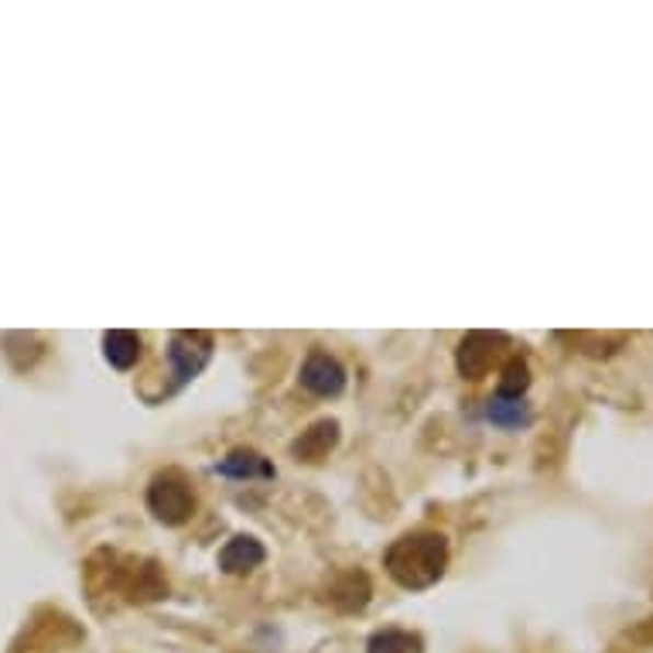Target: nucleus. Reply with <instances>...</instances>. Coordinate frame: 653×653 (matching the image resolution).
<instances>
[{
    "label": "nucleus",
    "instance_id": "f8f14e48",
    "mask_svg": "<svg viewBox=\"0 0 653 653\" xmlns=\"http://www.w3.org/2000/svg\"><path fill=\"white\" fill-rule=\"evenodd\" d=\"M530 387V366L524 356H514L506 366H503V380L496 387V393H506V397H524Z\"/></svg>",
    "mask_w": 653,
    "mask_h": 653
},
{
    "label": "nucleus",
    "instance_id": "ddd939ff",
    "mask_svg": "<svg viewBox=\"0 0 653 653\" xmlns=\"http://www.w3.org/2000/svg\"><path fill=\"white\" fill-rule=\"evenodd\" d=\"M346 582H350V585H356V582H359L356 599H350V606H346V612H356V609H363V606H366V599H370V582H366V575H356V572H350V575H346ZM343 595H353V588H350V592H343ZM343 595L332 592L329 599H332V603H339V599H343Z\"/></svg>",
    "mask_w": 653,
    "mask_h": 653
},
{
    "label": "nucleus",
    "instance_id": "7ed1b4c3",
    "mask_svg": "<svg viewBox=\"0 0 653 653\" xmlns=\"http://www.w3.org/2000/svg\"><path fill=\"white\" fill-rule=\"evenodd\" d=\"M213 359V335L209 332H175L168 339V370H172V390H182Z\"/></svg>",
    "mask_w": 653,
    "mask_h": 653
},
{
    "label": "nucleus",
    "instance_id": "f257e3e1",
    "mask_svg": "<svg viewBox=\"0 0 653 653\" xmlns=\"http://www.w3.org/2000/svg\"><path fill=\"white\" fill-rule=\"evenodd\" d=\"M383 568L401 588H432L448 568V537L438 530H414L397 537L383 554Z\"/></svg>",
    "mask_w": 653,
    "mask_h": 653
},
{
    "label": "nucleus",
    "instance_id": "f03ea898",
    "mask_svg": "<svg viewBox=\"0 0 653 653\" xmlns=\"http://www.w3.org/2000/svg\"><path fill=\"white\" fill-rule=\"evenodd\" d=\"M148 509L154 514V520H161L164 527H182L192 520L195 514V493H192V482L175 472V469H164L148 482Z\"/></svg>",
    "mask_w": 653,
    "mask_h": 653
},
{
    "label": "nucleus",
    "instance_id": "6e6552de",
    "mask_svg": "<svg viewBox=\"0 0 653 653\" xmlns=\"http://www.w3.org/2000/svg\"><path fill=\"white\" fill-rule=\"evenodd\" d=\"M339 445V421H316L308 432H301V438L291 442V456L301 462H322L329 451Z\"/></svg>",
    "mask_w": 653,
    "mask_h": 653
},
{
    "label": "nucleus",
    "instance_id": "20e7f679",
    "mask_svg": "<svg viewBox=\"0 0 653 653\" xmlns=\"http://www.w3.org/2000/svg\"><path fill=\"white\" fill-rule=\"evenodd\" d=\"M506 346H509V339L503 332H469L459 343V356H456L459 374L466 380H482Z\"/></svg>",
    "mask_w": 653,
    "mask_h": 653
},
{
    "label": "nucleus",
    "instance_id": "9d476101",
    "mask_svg": "<svg viewBox=\"0 0 653 653\" xmlns=\"http://www.w3.org/2000/svg\"><path fill=\"white\" fill-rule=\"evenodd\" d=\"M486 417H490V424H496V428L514 432V428H524V424H530V404L524 401V397L493 393L490 401H486Z\"/></svg>",
    "mask_w": 653,
    "mask_h": 653
},
{
    "label": "nucleus",
    "instance_id": "39448f33",
    "mask_svg": "<svg viewBox=\"0 0 653 653\" xmlns=\"http://www.w3.org/2000/svg\"><path fill=\"white\" fill-rule=\"evenodd\" d=\"M298 380L316 397H339L346 390V366L325 350H311L298 370Z\"/></svg>",
    "mask_w": 653,
    "mask_h": 653
},
{
    "label": "nucleus",
    "instance_id": "423d86ee",
    "mask_svg": "<svg viewBox=\"0 0 653 653\" xmlns=\"http://www.w3.org/2000/svg\"><path fill=\"white\" fill-rule=\"evenodd\" d=\"M267 558L264 545L257 541V537H250V534H237L230 537V541L222 545V551L216 554V564L222 568L226 575H250L253 568H261Z\"/></svg>",
    "mask_w": 653,
    "mask_h": 653
},
{
    "label": "nucleus",
    "instance_id": "1a4fd4ad",
    "mask_svg": "<svg viewBox=\"0 0 653 653\" xmlns=\"http://www.w3.org/2000/svg\"><path fill=\"white\" fill-rule=\"evenodd\" d=\"M140 346H145V339L137 332H127V329H113L103 335V356L113 370H130L140 359Z\"/></svg>",
    "mask_w": 653,
    "mask_h": 653
},
{
    "label": "nucleus",
    "instance_id": "0eeeda50",
    "mask_svg": "<svg viewBox=\"0 0 653 653\" xmlns=\"http://www.w3.org/2000/svg\"><path fill=\"white\" fill-rule=\"evenodd\" d=\"M216 472L237 482H257V479H274L277 469L271 466V459H264L261 451L253 448H233L216 462Z\"/></svg>",
    "mask_w": 653,
    "mask_h": 653
},
{
    "label": "nucleus",
    "instance_id": "9b49d317",
    "mask_svg": "<svg viewBox=\"0 0 653 653\" xmlns=\"http://www.w3.org/2000/svg\"><path fill=\"white\" fill-rule=\"evenodd\" d=\"M366 653H421V637L401 627H387L366 640Z\"/></svg>",
    "mask_w": 653,
    "mask_h": 653
}]
</instances>
